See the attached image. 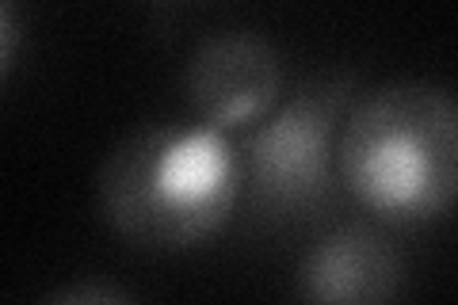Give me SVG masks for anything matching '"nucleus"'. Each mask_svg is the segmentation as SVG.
Returning <instances> with one entry per match:
<instances>
[{
	"label": "nucleus",
	"instance_id": "1",
	"mask_svg": "<svg viewBox=\"0 0 458 305\" xmlns=\"http://www.w3.org/2000/svg\"><path fill=\"white\" fill-rule=\"evenodd\" d=\"M245 195L241 149L210 123H149L107 153L96 207L141 252H188L218 237Z\"/></svg>",
	"mask_w": 458,
	"mask_h": 305
},
{
	"label": "nucleus",
	"instance_id": "2",
	"mask_svg": "<svg viewBox=\"0 0 458 305\" xmlns=\"http://www.w3.org/2000/svg\"><path fill=\"white\" fill-rule=\"evenodd\" d=\"M336 176L378 222L447 217L458 207V96L424 80L370 89L340 123Z\"/></svg>",
	"mask_w": 458,
	"mask_h": 305
},
{
	"label": "nucleus",
	"instance_id": "3",
	"mask_svg": "<svg viewBox=\"0 0 458 305\" xmlns=\"http://www.w3.org/2000/svg\"><path fill=\"white\" fill-rule=\"evenodd\" d=\"M348 77H328L302 89L283 107L245 130L241 168L252 214L267 222L321 217L336 183V138L355 104Z\"/></svg>",
	"mask_w": 458,
	"mask_h": 305
},
{
	"label": "nucleus",
	"instance_id": "4",
	"mask_svg": "<svg viewBox=\"0 0 458 305\" xmlns=\"http://www.w3.org/2000/svg\"><path fill=\"white\" fill-rule=\"evenodd\" d=\"M183 92L203 123L218 130H249L279 104V50L252 31L210 35L188 57Z\"/></svg>",
	"mask_w": 458,
	"mask_h": 305
},
{
	"label": "nucleus",
	"instance_id": "5",
	"mask_svg": "<svg viewBox=\"0 0 458 305\" xmlns=\"http://www.w3.org/2000/svg\"><path fill=\"white\" fill-rule=\"evenodd\" d=\"M409 290L405 259L375 225L348 222L313 241L294 271V294L313 305H375Z\"/></svg>",
	"mask_w": 458,
	"mask_h": 305
},
{
	"label": "nucleus",
	"instance_id": "6",
	"mask_svg": "<svg viewBox=\"0 0 458 305\" xmlns=\"http://www.w3.org/2000/svg\"><path fill=\"white\" fill-rule=\"evenodd\" d=\"M0 38H4L0 65H4V72H12V65H16V16H12V0L0 4Z\"/></svg>",
	"mask_w": 458,
	"mask_h": 305
},
{
	"label": "nucleus",
	"instance_id": "7",
	"mask_svg": "<svg viewBox=\"0 0 458 305\" xmlns=\"http://www.w3.org/2000/svg\"><path fill=\"white\" fill-rule=\"evenodd\" d=\"M54 298H62V301H73V298H81V301H119V298H126L123 290H99V286H77V290H57Z\"/></svg>",
	"mask_w": 458,
	"mask_h": 305
}]
</instances>
